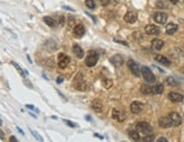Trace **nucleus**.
Masks as SVG:
<instances>
[{
	"instance_id": "32",
	"label": "nucleus",
	"mask_w": 184,
	"mask_h": 142,
	"mask_svg": "<svg viewBox=\"0 0 184 142\" xmlns=\"http://www.w3.org/2000/svg\"><path fill=\"white\" fill-rule=\"evenodd\" d=\"M156 7H158V8H165V4L163 2V1H157Z\"/></svg>"
},
{
	"instance_id": "19",
	"label": "nucleus",
	"mask_w": 184,
	"mask_h": 142,
	"mask_svg": "<svg viewBox=\"0 0 184 142\" xmlns=\"http://www.w3.org/2000/svg\"><path fill=\"white\" fill-rule=\"evenodd\" d=\"M155 60H156L157 62L162 63V64H164V66H167V67L171 64V61H169L166 56H164V55H159V54L156 55V56H155Z\"/></svg>"
},
{
	"instance_id": "10",
	"label": "nucleus",
	"mask_w": 184,
	"mask_h": 142,
	"mask_svg": "<svg viewBox=\"0 0 184 142\" xmlns=\"http://www.w3.org/2000/svg\"><path fill=\"white\" fill-rule=\"evenodd\" d=\"M145 32L148 34V35H157L159 34V27H157L156 25H147L145 27Z\"/></svg>"
},
{
	"instance_id": "17",
	"label": "nucleus",
	"mask_w": 184,
	"mask_h": 142,
	"mask_svg": "<svg viewBox=\"0 0 184 142\" xmlns=\"http://www.w3.org/2000/svg\"><path fill=\"white\" fill-rule=\"evenodd\" d=\"M123 61H124L123 58L119 54H116V55H114L113 58H111V63L114 64L115 67H121V66L123 64Z\"/></svg>"
},
{
	"instance_id": "34",
	"label": "nucleus",
	"mask_w": 184,
	"mask_h": 142,
	"mask_svg": "<svg viewBox=\"0 0 184 142\" xmlns=\"http://www.w3.org/2000/svg\"><path fill=\"white\" fill-rule=\"evenodd\" d=\"M59 24H60V25H63L64 24V17L63 16H60V18H59Z\"/></svg>"
},
{
	"instance_id": "35",
	"label": "nucleus",
	"mask_w": 184,
	"mask_h": 142,
	"mask_svg": "<svg viewBox=\"0 0 184 142\" xmlns=\"http://www.w3.org/2000/svg\"><path fill=\"white\" fill-rule=\"evenodd\" d=\"M64 123H66V124H68V125H70V126H72V127H75V126H76V124L69 122V121H67V120H64Z\"/></svg>"
},
{
	"instance_id": "6",
	"label": "nucleus",
	"mask_w": 184,
	"mask_h": 142,
	"mask_svg": "<svg viewBox=\"0 0 184 142\" xmlns=\"http://www.w3.org/2000/svg\"><path fill=\"white\" fill-rule=\"evenodd\" d=\"M128 67H129V69H130V71H131L135 76H137V77H139V76H140V68H139V66H138V63L135 62L133 60H129Z\"/></svg>"
},
{
	"instance_id": "41",
	"label": "nucleus",
	"mask_w": 184,
	"mask_h": 142,
	"mask_svg": "<svg viewBox=\"0 0 184 142\" xmlns=\"http://www.w3.org/2000/svg\"><path fill=\"white\" fill-rule=\"evenodd\" d=\"M26 107H27V108H29V110H35V107L33 106V105H29V104H28V105H26Z\"/></svg>"
},
{
	"instance_id": "33",
	"label": "nucleus",
	"mask_w": 184,
	"mask_h": 142,
	"mask_svg": "<svg viewBox=\"0 0 184 142\" xmlns=\"http://www.w3.org/2000/svg\"><path fill=\"white\" fill-rule=\"evenodd\" d=\"M110 1H111V0H100V2L103 5V6H106V5H107Z\"/></svg>"
},
{
	"instance_id": "9",
	"label": "nucleus",
	"mask_w": 184,
	"mask_h": 142,
	"mask_svg": "<svg viewBox=\"0 0 184 142\" xmlns=\"http://www.w3.org/2000/svg\"><path fill=\"white\" fill-rule=\"evenodd\" d=\"M142 108H144V105L140 102H133L130 105V110H131V112L133 114H139L142 110Z\"/></svg>"
},
{
	"instance_id": "23",
	"label": "nucleus",
	"mask_w": 184,
	"mask_h": 142,
	"mask_svg": "<svg viewBox=\"0 0 184 142\" xmlns=\"http://www.w3.org/2000/svg\"><path fill=\"white\" fill-rule=\"evenodd\" d=\"M43 20H44V23L46 24L48 26H50V27H54L56 25V20L53 19L52 17H49V16H45L43 18Z\"/></svg>"
},
{
	"instance_id": "22",
	"label": "nucleus",
	"mask_w": 184,
	"mask_h": 142,
	"mask_svg": "<svg viewBox=\"0 0 184 142\" xmlns=\"http://www.w3.org/2000/svg\"><path fill=\"white\" fill-rule=\"evenodd\" d=\"M92 108L95 112L97 113H101V112H103V105H102V103L100 100H94L92 104Z\"/></svg>"
},
{
	"instance_id": "14",
	"label": "nucleus",
	"mask_w": 184,
	"mask_h": 142,
	"mask_svg": "<svg viewBox=\"0 0 184 142\" xmlns=\"http://www.w3.org/2000/svg\"><path fill=\"white\" fill-rule=\"evenodd\" d=\"M168 98L171 99L173 103H181L183 100V95L173 91V93H169V94H168Z\"/></svg>"
},
{
	"instance_id": "2",
	"label": "nucleus",
	"mask_w": 184,
	"mask_h": 142,
	"mask_svg": "<svg viewBox=\"0 0 184 142\" xmlns=\"http://www.w3.org/2000/svg\"><path fill=\"white\" fill-rule=\"evenodd\" d=\"M141 73H142V77H144V79L148 83H155L156 78H155L154 73H152V70H150L148 67H142V68H141Z\"/></svg>"
},
{
	"instance_id": "44",
	"label": "nucleus",
	"mask_w": 184,
	"mask_h": 142,
	"mask_svg": "<svg viewBox=\"0 0 184 142\" xmlns=\"http://www.w3.org/2000/svg\"><path fill=\"white\" fill-rule=\"evenodd\" d=\"M95 137H97V138L101 139V140H103V139H104V137H102V135H100V134H96V133H95Z\"/></svg>"
},
{
	"instance_id": "25",
	"label": "nucleus",
	"mask_w": 184,
	"mask_h": 142,
	"mask_svg": "<svg viewBox=\"0 0 184 142\" xmlns=\"http://www.w3.org/2000/svg\"><path fill=\"white\" fill-rule=\"evenodd\" d=\"M12 66H14V67H15V68H16L17 70H18V72H19V73H20V75H22V76H23V77H24V76H26V75H27V72H26V71H24V70H23V69H22V68H20L19 66H18V64H17L16 62H14V61H12Z\"/></svg>"
},
{
	"instance_id": "26",
	"label": "nucleus",
	"mask_w": 184,
	"mask_h": 142,
	"mask_svg": "<svg viewBox=\"0 0 184 142\" xmlns=\"http://www.w3.org/2000/svg\"><path fill=\"white\" fill-rule=\"evenodd\" d=\"M141 91L144 94H152V87L150 86H147V85H144L141 87Z\"/></svg>"
},
{
	"instance_id": "45",
	"label": "nucleus",
	"mask_w": 184,
	"mask_h": 142,
	"mask_svg": "<svg viewBox=\"0 0 184 142\" xmlns=\"http://www.w3.org/2000/svg\"><path fill=\"white\" fill-rule=\"evenodd\" d=\"M86 120H87V121H92V117H90V116H86Z\"/></svg>"
},
{
	"instance_id": "46",
	"label": "nucleus",
	"mask_w": 184,
	"mask_h": 142,
	"mask_svg": "<svg viewBox=\"0 0 184 142\" xmlns=\"http://www.w3.org/2000/svg\"><path fill=\"white\" fill-rule=\"evenodd\" d=\"M1 124H2V122H1V121H0V125H1Z\"/></svg>"
},
{
	"instance_id": "31",
	"label": "nucleus",
	"mask_w": 184,
	"mask_h": 142,
	"mask_svg": "<svg viewBox=\"0 0 184 142\" xmlns=\"http://www.w3.org/2000/svg\"><path fill=\"white\" fill-rule=\"evenodd\" d=\"M104 86L106 88H110V87L112 86V80H104Z\"/></svg>"
},
{
	"instance_id": "29",
	"label": "nucleus",
	"mask_w": 184,
	"mask_h": 142,
	"mask_svg": "<svg viewBox=\"0 0 184 142\" xmlns=\"http://www.w3.org/2000/svg\"><path fill=\"white\" fill-rule=\"evenodd\" d=\"M31 132H32V134L36 138V140H39V141H43V138H42V137H41L39 133H36L35 131H33V130H31Z\"/></svg>"
},
{
	"instance_id": "43",
	"label": "nucleus",
	"mask_w": 184,
	"mask_h": 142,
	"mask_svg": "<svg viewBox=\"0 0 184 142\" xmlns=\"http://www.w3.org/2000/svg\"><path fill=\"white\" fill-rule=\"evenodd\" d=\"M63 9H68V10H70V12H73V9L70 7H67V6H63Z\"/></svg>"
},
{
	"instance_id": "20",
	"label": "nucleus",
	"mask_w": 184,
	"mask_h": 142,
	"mask_svg": "<svg viewBox=\"0 0 184 142\" xmlns=\"http://www.w3.org/2000/svg\"><path fill=\"white\" fill-rule=\"evenodd\" d=\"M72 51H73V53H75V55H76L78 59H81L83 56H84V51H83V49L79 46V45H73V47H72Z\"/></svg>"
},
{
	"instance_id": "3",
	"label": "nucleus",
	"mask_w": 184,
	"mask_h": 142,
	"mask_svg": "<svg viewBox=\"0 0 184 142\" xmlns=\"http://www.w3.org/2000/svg\"><path fill=\"white\" fill-rule=\"evenodd\" d=\"M98 61V54L95 51H89L87 54V59L85 61L87 67H94Z\"/></svg>"
},
{
	"instance_id": "16",
	"label": "nucleus",
	"mask_w": 184,
	"mask_h": 142,
	"mask_svg": "<svg viewBox=\"0 0 184 142\" xmlns=\"http://www.w3.org/2000/svg\"><path fill=\"white\" fill-rule=\"evenodd\" d=\"M179 27H177V25L174 23H169L167 24V26H166V34L167 35H173V34H175L176 32H177Z\"/></svg>"
},
{
	"instance_id": "47",
	"label": "nucleus",
	"mask_w": 184,
	"mask_h": 142,
	"mask_svg": "<svg viewBox=\"0 0 184 142\" xmlns=\"http://www.w3.org/2000/svg\"><path fill=\"white\" fill-rule=\"evenodd\" d=\"M183 71H184V70H183Z\"/></svg>"
},
{
	"instance_id": "37",
	"label": "nucleus",
	"mask_w": 184,
	"mask_h": 142,
	"mask_svg": "<svg viewBox=\"0 0 184 142\" xmlns=\"http://www.w3.org/2000/svg\"><path fill=\"white\" fill-rule=\"evenodd\" d=\"M157 142H167V139L166 138H159L157 140Z\"/></svg>"
},
{
	"instance_id": "8",
	"label": "nucleus",
	"mask_w": 184,
	"mask_h": 142,
	"mask_svg": "<svg viewBox=\"0 0 184 142\" xmlns=\"http://www.w3.org/2000/svg\"><path fill=\"white\" fill-rule=\"evenodd\" d=\"M154 20L158 24H165L166 23V20H167V15H166L165 12H158L154 15Z\"/></svg>"
},
{
	"instance_id": "1",
	"label": "nucleus",
	"mask_w": 184,
	"mask_h": 142,
	"mask_svg": "<svg viewBox=\"0 0 184 142\" xmlns=\"http://www.w3.org/2000/svg\"><path fill=\"white\" fill-rule=\"evenodd\" d=\"M73 86L76 89H79V90H85V89H87V83L85 81L84 77L81 73H78L76 76V78L73 80Z\"/></svg>"
},
{
	"instance_id": "4",
	"label": "nucleus",
	"mask_w": 184,
	"mask_h": 142,
	"mask_svg": "<svg viewBox=\"0 0 184 142\" xmlns=\"http://www.w3.org/2000/svg\"><path fill=\"white\" fill-rule=\"evenodd\" d=\"M136 129H137L138 132H141V133H144V134L152 133V125L148 124V123H146V122H139L138 124H137Z\"/></svg>"
},
{
	"instance_id": "30",
	"label": "nucleus",
	"mask_w": 184,
	"mask_h": 142,
	"mask_svg": "<svg viewBox=\"0 0 184 142\" xmlns=\"http://www.w3.org/2000/svg\"><path fill=\"white\" fill-rule=\"evenodd\" d=\"M154 135H147V137H145L144 139H142V141H145V142H152V141H154Z\"/></svg>"
},
{
	"instance_id": "42",
	"label": "nucleus",
	"mask_w": 184,
	"mask_h": 142,
	"mask_svg": "<svg viewBox=\"0 0 184 142\" xmlns=\"http://www.w3.org/2000/svg\"><path fill=\"white\" fill-rule=\"evenodd\" d=\"M169 2H172L173 5H176L179 2V0H169Z\"/></svg>"
},
{
	"instance_id": "5",
	"label": "nucleus",
	"mask_w": 184,
	"mask_h": 142,
	"mask_svg": "<svg viewBox=\"0 0 184 142\" xmlns=\"http://www.w3.org/2000/svg\"><path fill=\"white\" fill-rule=\"evenodd\" d=\"M69 62H70V58H69L68 55L63 54V53L59 54V56H58V66H59V68H61V69L67 68Z\"/></svg>"
},
{
	"instance_id": "11",
	"label": "nucleus",
	"mask_w": 184,
	"mask_h": 142,
	"mask_svg": "<svg viewBox=\"0 0 184 142\" xmlns=\"http://www.w3.org/2000/svg\"><path fill=\"white\" fill-rule=\"evenodd\" d=\"M137 18H138V15H137V12H128L124 16V20L129 24H133L136 23Z\"/></svg>"
},
{
	"instance_id": "36",
	"label": "nucleus",
	"mask_w": 184,
	"mask_h": 142,
	"mask_svg": "<svg viewBox=\"0 0 184 142\" xmlns=\"http://www.w3.org/2000/svg\"><path fill=\"white\" fill-rule=\"evenodd\" d=\"M114 41H115V42H118V43H121V44H124V45H127V46H128V43H127V42H123V41H119V39H114Z\"/></svg>"
},
{
	"instance_id": "13",
	"label": "nucleus",
	"mask_w": 184,
	"mask_h": 142,
	"mask_svg": "<svg viewBox=\"0 0 184 142\" xmlns=\"http://www.w3.org/2000/svg\"><path fill=\"white\" fill-rule=\"evenodd\" d=\"M112 116L114 120H116L118 122H123L125 120V115L122 110H113L112 112Z\"/></svg>"
},
{
	"instance_id": "15",
	"label": "nucleus",
	"mask_w": 184,
	"mask_h": 142,
	"mask_svg": "<svg viewBox=\"0 0 184 142\" xmlns=\"http://www.w3.org/2000/svg\"><path fill=\"white\" fill-rule=\"evenodd\" d=\"M158 124H159L160 127H169V126H172L169 116H163V117H160L159 121H158Z\"/></svg>"
},
{
	"instance_id": "38",
	"label": "nucleus",
	"mask_w": 184,
	"mask_h": 142,
	"mask_svg": "<svg viewBox=\"0 0 184 142\" xmlns=\"http://www.w3.org/2000/svg\"><path fill=\"white\" fill-rule=\"evenodd\" d=\"M62 81H63V78H62V77H58V78H56V83H61Z\"/></svg>"
},
{
	"instance_id": "27",
	"label": "nucleus",
	"mask_w": 184,
	"mask_h": 142,
	"mask_svg": "<svg viewBox=\"0 0 184 142\" xmlns=\"http://www.w3.org/2000/svg\"><path fill=\"white\" fill-rule=\"evenodd\" d=\"M85 4H86V6H87L89 9H94L95 6H96L95 2H94V0H86V1H85Z\"/></svg>"
},
{
	"instance_id": "12",
	"label": "nucleus",
	"mask_w": 184,
	"mask_h": 142,
	"mask_svg": "<svg viewBox=\"0 0 184 142\" xmlns=\"http://www.w3.org/2000/svg\"><path fill=\"white\" fill-rule=\"evenodd\" d=\"M85 26L84 25H81V24H78L76 25L75 27H73V35L76 36V37H81V36H84L85 34Z\"/></svg>"
},
{
	"instance_id": "7",
	"label": "nucleus",
	"mask_w": 184,
	"mask_h": 142,
	"mask_svg": "<svg viewBox=\"0 0 184 142\" xmlns=\"http://www.w3.org/2000/svg\"><path fill=\"white\" fill-rule=\"evenodd\" d=\"M168 116H169V118H171L172 126L181 125V123H182V117H181L180 114H177V113H175V112H172V113L168 115Z\"/></svg>"
},
{
	"instance_id": "24",
	"label": "nucleus",
	"mask_w": 184,
	"mask_h": 142,
	"mask_svg": "<svg viewBox=\"0 0 184 142\" xmlns=\"http://www.w3.org/2000/svg\"><path fill=\"white\" fill-rule=\"evenodd\" d=\"M129 137H130L133 141H139V140H140V135L138 133V131H130V132H129Z\"/></svg>"
},
{
	"instance_id": "40",
	"label": "nucleus",
	"mask_w": 184,
	"mask_h": 142,
	"mask_svg": "<svg viewBox=\"0 0 184 142\" xmlns=\"http://www.w3.org/2000/svg\"><path fill=\"white\" fill-rule=\"evenodd\" d=\"M9 141L10 142H17V139L15 138V137H12V138L9 139Z\"/></svg>"
},
{
	"instance_id": "28",
	"label": "nucleus",
	"mask_w": 184,
	"mask_h": 142,
	"mask_svg": "<svg viewBox=\"0 0 184 142\" xmlns=\"http://www.w3.org/2000/svg\"><path fill=\"white\" fill-rule=\"evenodd\" d=\"M166 83H167L168 85H171V86H176V85H177V81H176L173 77H169V78H167Z\"/></svg>"
},
{
	"instance_id": "21",
	"label": "nucleus",
	"mask_w": 184,
	"mask_h": 142,
	"mask_svg": "<svg viewBox=\"0 0 184 142\" xmlns=\"http://www.w3.org/2000/svg\"><path fill=\"white\" fill-rule=\"evenodd\" d=\"M164 91V86L162 83H158V85H155V86L152 87V94L154 95H159Z\"/></svg>"
},
{
	"instance_id": "39",
	"label": "nucleus",
	"mask_w": 184,
	"mask_h": 142,
	"mask_svg": "<svg viewBox=\"0 0 184 142\" xmlns=\"http://www.w3.org/2000/svg\"><path fill=\"white\" fill-rule=\"evenodd\" d=\"M0 139H1V140H4L5 139V133L1 130H0Z\"/></svg>"
},
{
	"instance_id": "18",
	"label": "nucleus",
	"mask_w": 184,
	"mask_h": 142,
	"mask_svg": "<svg viewBox=\"0 0 184 142\" xmlns=\"http://www.w3.org/2000/svg\"><path fill=\"white\" fill-rule=\"evenodd\" d=\"M152 49H155V50H162L163 46H164V42L159 39H152Z\"/></svg>"
}]
</instances>
